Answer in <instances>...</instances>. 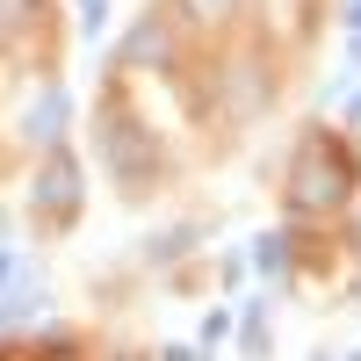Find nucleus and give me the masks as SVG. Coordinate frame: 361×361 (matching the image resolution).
Segmentation results:
<instances>
[{"mask_svg":"<svg viewBox=\"0 0 361 361\" xmlns=\"http://www.w3.org/2000/svg\"><path fill=\"white\" fill-rule=\"evenodd\" d=\"M22 130H29V145H51V152H58V137H66V87H51V94L29 102Z\"/></svg>","mask_w":361,"mask_h":361,"instance_id":"1","label":"nucleus"},{"mask_svg":"<svg viewBox=\"0 0 361 361\" xmlns=\"http://www.w3.org/2000/svg\"><path fill=\"white\" fill-rule=\"evenodd\" d=\"M29 289H37V267H29V253L0 246V296H29Z\"/></svg>","mask_w":361,"mask_h":361,"instance_id":"2","label":"nucleus"},{"mask_svg":"<svg viewBox=\"0 0 361 361\" xmlns=\"http://www.w3.org/2000/svg\"><path fill=\"white\" fill-rule=\"evenodd\" d=\"M253 267H260V275H282V267H289V238H282V231L253 238Z\"/></svg>","mask_w":361,"mask_h":361,"instance_id":"3","label":"nucleus"},{"mask_svg":"<svg viewBox=\"0 0 361 361\" xmlns=\"http://www.w3.org/2000/svg\"><path fill=\"white\" fill-rule=\"evenodd\" d=\"M37 296H44V289H29V296H0V325H22L29 311H37Z\"/></svg>","mask_w":361,"mask_h":361,"instance_id":"4","label":"nucleus"},{"mask_svg":"<svg viewBox=\"0 0 361 361\" xmlns=\"http://www.w3.org/2000/svg\"><path fill=\"white\" fill-rule=\"evenodd\" d=\"M224 340H231V311L217 304V311H209V318H202V347H224Z\"/></svg>","mask_w":361,"mask_h":361,"instance_id":"5","label":"nucleus"},{"mask_svg":"<svg viewBox=\"0 0 361 361\" xmlns=\"http://www.w3.org/2000/svg\"><path fill=\"white\" fill-rule=\"evenodd\" d=\"M80 22H87V37H102V22H109V0H80Z\"/></svg>","mask_w":361,"mask_h":361,"instance_id":"6","label":"nucleus"},{"mask_svg":"<svg viewBox=\"0 0 361 361\" xmlns=\"http://www.w3.org/2000/svg\"><path fill=\"white\" fill-rule=\"evenodd\" d=\"M238 0H188V15H202V22H217V15H231Z\"/></svg>","mask_w":361,"mask_h":361,"instance_id":"7","label":"nucleus"},{"mask_svg":"<svg viewBox=\"0 0 361 361\" xmlns=\"http://www.w3.org/2000/svg\"><path fill=\"white\" fill-rule=\"evenodd\" d=\"M166 361H202V347H166Z\"/></svg>","mask_w":361,"mask_h":361,"instance_id":"8","label":"nucleus"},{"mask_svg":"<svg viewBox=\"0 0 361 361\" xmlns=\"http://www.w3.org/2000/svg\"><path fill=\"white\" fill-rule=\"evenodd\" d=\"M347 51H354V66H361V37H354V44H347Z\"/></svg>","mask_w":361,"mask_h":361,"instance_id":"9","label":"nucleus"},{"mask_svg":"<svg viewBox=\"0 0 361 361\" xmlns=\"http://www.w3.org/2000/svg\"><path fill=\"white\" fill-rule=\"evenodd\" d=\"M354 130H361V102H354Z\"/></svg>","mask_w":361,"mask_h":361,"instance_id":"10","label":"nucleus"},{"mask_svg":"<svg viewBox=\"0 0 361 361\" xmlns=\"http://www.w3.org/2000/svg\"><path fill=\"white\" fill-rule=\"evenodd\" d=\"M347 361H361V347H354V354H347Z\"/></svg>","mask_w":361,"mask_h":361,"instance_id":"11","label":"nucleus"},{"mask_svg":"<svg viewBox=\"0 0 361 361\" xmlns=\"http://www.w3.org/2000/svg\"><path fill=\"white\" fill-rule=\"evenodd\" d=\"M318 361H333V354H318Z\"/></svg>","mask_w":361,"mask_h":361,"instance_id":"12","label":"nucleus"}]
</instances>
